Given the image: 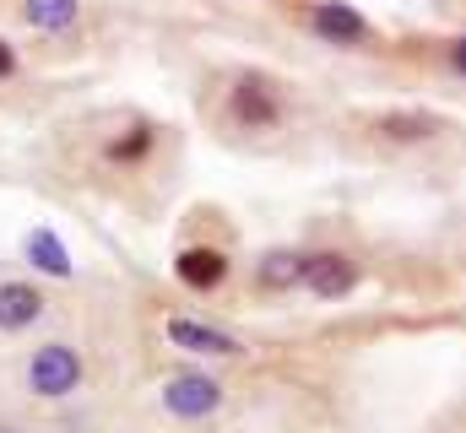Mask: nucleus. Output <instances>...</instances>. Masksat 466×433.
I'll return each mask as SVG.
<instances>
[{
	"instance_id": "nucleus-1",
	"label": "nucleus",
	"mask_w": 466,
	"mask_h": 433,
	"mask_svg": "<svg viewBox=\"0 0 466 433\" xmlns=\"http://www.w3.org/2000/svg\"><path fill=\"white\" fill-rule=\"evenodd\" d=\"M87 385V357L71 341H38L22 363V390L33 401H71Z\"/></svg>"
},
{
	"instance_id": "nucleus-2",
	"label": "nucleus",
	"mask_w": 466,
	"mask_h": 433,
	"mask_svg": "<svg viewBox=\"0 0 466 433\" xmlns=\"http://www.w3.org/2000/svg\"><path fill=\"white\" fill-rule=\"evenodd\" d=\"M157 401H163V412H168L174 423H207V418L223 412L228 390H223V379L207 374V368H179V374L163 379Z\"/></svg>"
},
{
	"instance_id": "nucleus-3",
	"label": "nucleus",
	"mask_w": 466,
	"mask_h": 433,
	"mask_svg": "<svg viewBox=\"0 0 466 433\" xmlns=\"http://www.w3.org/2000/svg\"><path fill=\"white\" fill-rule=\"evenodd\" d=\"M223 119L233 130H255V136L277 130L282 125V87L271 76H260V71H244L228 87V98H223Z\"/></svg>"
},
{
	"instance_id": "nucleus-4",
	"label": "nucleus",
	"mask_w": 466,
	"mask_h": 433,
	"mask_svg": "<svg viewBox=\"0 0 466 433\" xmlns=\"http://www.w3.org/2000/svg\"><path fill=\"white\" fill-rule=\"evenodd\" d=\"M304 27H309L320 44H331V49H369V44H374L369 16L352 11L348 0H315V5L304 11Z\"/></svg>"
},
{
	"instance_id": "nucleus-5",
	"label": "nucleus",
	"mask_w": 466,
	"mask_h": 433,
	"mask_svg": "<svg viewBox=\"0 0 466 433\" xmlns=\"http://www.w3.org/2000/svg\"><path fill=\"white\" fill-rule=\"evenodd\" d=\"M358 282H363V271H358V260H352L348 249H309V266H304L309 298L337 304V298H352Z\"/></svg>"
},
{
	"instance_id": "nucleus-6",
	"label": "nucleus",
	"mask_w": 466,
	"mask_h": 433,
	"mask_svg": "<svg viewBox=\"0 0 466 433\" xmlns=\"http://www.w3.org/2000/svg\"><path fill=\"white\" fill-rule=\"evenodd\" d=\"M163 330H168V341H174L179 352H190V357H223V363H233V357L249 352L233 330H218V325L196 320V315H168Z\"/></svg>"
},
{
	"instance_id": "nucleus-7",
	"label": "nucleus",
	"mask_w": 466,
	"mask_h": 433,
	"mask_svg": "<svg viewBox=\"0 0 466 433\" xmlns=\"http://www.w3.org/2000/svg\"><path fill=\"white\" fill-rule=\"evenodd\" d=\"M174 277H179L190 293H212V287H223L233 277V260L223 249H212V244H190V249L174 255Z\"/></svg>"
},
{
	"instance_id": "nucleus-8",
	"label": "nucleus",
	"mask_w": 466,
	"mask_h": 433,
	"mask_svg": "<svg viewBox=\"0 0 466 433\" xmlns=\"http://www.w3.org/2000/svg\"><path fill=\"white\" fill-rule=\"evenodd\" d=\"M445 125H440V114H429V108H396V114H380L374 119V136L380 141H390V146H418V141H434Z\"/></svg>"
},
{
	"instance_id": "nucleus-9",
	"label": "nucleus",
	"mask_w": 466,
	"mask_h": 433,
	"mask_svg": "<svg viewBox=\"0 0 466 433\" xmlns=\"http://www.w3.org/2000/svg\"><path fill=\"white\" fill-rule=\"evenodd\" d=\"M22 260H27L38 277H55V282H71V277H76L71 249H66L60 233H49V227H33V233L22 238Z\"/></svg>"
},
{
	"instance_id": "nucleus-10",
	"label": "nucleus",
	"mask_w": 466,
	"mask_h": 433,
	"mask_svg": "<svg viewBox=\"0 0 466 433\" xmlns=\"http://www.w3.org/2000/svg\"><path fill=\"white\" fill-rule=\"evenodd\" d=\"M44 309H49L44 287H33V282H0V330H5V336L38 325L44 320Z\"/></svg>"
},
{
	"instance_id": "nucleus-11",
	"label": "nucleus",
	"mask_w": 466,
	"mask_h": 433,
	"mask_svg": "<svg viewBox=\"0 0 466 433\" xmlns=\"http://www.w3.org/2000/svg\"><path fill=\"white\" fill-rule=\"evenodd\" d=\"M304 266H309V249H266L255 260V287H266V293L304 287Z\"/></svg>"
},
{
	"instance_id": "nucleus-12",
	"label": "nucleus",
	"mask_w": 466,
	"mask_h": 433,
	"mask_svg": "<svg viewBox=\"0 0 466 433\" xmlns=\"http://www.w3.org/2000/svg\"><path fill=\"white\" fill-rule=\"evenodd\" d=\"M152 146H157V130H152V125H125L119 136L104 141V163H115V168H141V163L152 157Z\"/></svg>"
},
{
	"instance_id": "nucleus-13",
	"label": "nucleus",
	"mask_w": 466,
	"mask_h": 433,
	"mask_svg": "<svg viewBox=\"0 0 466 433\" xmlns=\"http://www.w3.org/2000/svg\"><path fill=\"white\" fill-rule=\"evenodd\" d=\"M22 16H27L38 33H66V27H76L82 0H22Z\"/></svg>"
},
{
	"instance_id": "nucleus-14",
	"label": "nucleus",
	"mask_w": 466,
	"mask_h": 433,
	"mask_svg": "<svg viewBox=\"0 0 466 433\" xmlns=\"http://www.w3.org/2000/svg\"><path fill=\"white\" fill-rule=\"evenodd\" d=\"M445 65H451L456 76H466V33H456V38L445 44Z\"/></svg>"
},
{
	"instance_id": "nucleus-15",
	"label": "nucleus",
	"mask_w": 466,
	"mask_h": 433,
	"mask_svg": "<svg viewBox=\"0 0 466 433\" xmlns=\"http://www.w3.org/2000/svg\"><path fill=\"white\" fill-rule=\"evenodd\" d=\"M5 76H16V49L0 38V82H5Z\"/></svg>"
},
{
	"instance_id": "nucleus-16",
	"label": "nucleus",
	"mask_w": 466,
	"mask_h": 433,
	"mask_svg": "<svg viewBox=\"0 0 466 433\" xmlns=\"http://www.w3.org/2000/svg\"><path fill=\"white\" fill-rule=\"evenodd\" d=\"M0 433H22V428H11V423H0Z\"/></svg>"
}]
</instances>
